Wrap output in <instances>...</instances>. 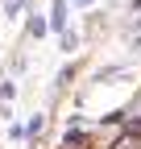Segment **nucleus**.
Here are the masks:
<instances>
[{"label": "nucleus", "instance_id": "nucleus-2", "mask_svg": "<svg viewBox=\"0 0 141 149\" xmlns=\"http://www.w3.org/2000/svg\"><path fill=\"white\" fill-rule=\"evenodd\" d=\"M42 128H46V116H33V120H29V133H33V137H38Z\"/></svg>", "mask_w": 141, "mask_h": 149}, {"label": "nucleus", "instance_id": "nucleus-3", "mask_svg": "<svg viewBox=\"0 0 141 149\" xmlns=\"http://www.w3.org/2000/svg\"><path fill=\"white\" fill-rule=\"evenodd\" d=\"M21 4H25V0H4V17H13V13H21Z\"/></svg>", "mask_w": 141, "mask_h": 149}, {"label": "nucleus", "instance_id": "nucleus-1", "mask_svg": "<svg viewBox=\"0 0 141 149\" xmlns=\"http://www.w3.org/2000/svg\"><path fill=\"white\" fill-rule=\"evenodd\" d=\"M62 21H66V0H54V25L62 29Z\"/></svg>", "mask_w": 141, "mask_h": 149}, {"label": "nucleus", "instance_id": "nucleus-4", "mask_svg": "<svg viewBox=\"0 0 141 149\" xmlns=\"http://www.w3.org/2000/svg\"><path fill=\"white\" fill-rule=\"evenodd\" d=\"M79 4H87V0H79Z\"/></svg>", "mask_w": 141, "mask_h": 149}]
</instances>
